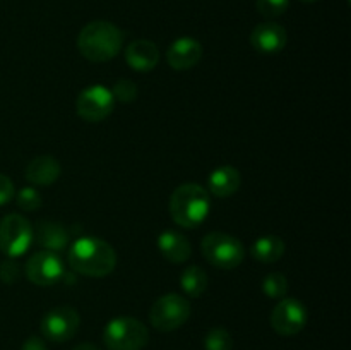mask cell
Wrapping results in <instances>:
<instances>
[{"label": "cell", "instance_id": "7a4b0ae2", "mask_svg": "<svg viewBox=\"0 0 351 350\" xmlns=\"http://www.w3.org/2000/svg\"><path fill=\"white\" fill-rule=\"evenodd\" d=\"M211 211V196L202 185L182 184L170 196V216L182 229H197Z\"/></svg>", "mask_w": 351, "mask_h": 350}, {"label": "cell", "instance_id": "7c38bea8", "mask_svg": "<svg viewBox=\"0 0 351 350\" xmlns=\"http://www.w3.org/2000/svg\"><path fill=\"white\" fill-rule=\"evenodd\" d=\"M288 34L281 24L278 23H261L250 33V45L256 48L259 54L273 55L283 50L287 47Z\"/></svg>", "mask_w": 351, "mask_h": 350}, {"label": "cell", "instance_id": "7402d4cb", "mask_svg": "<svg viewBox=\"0 0 351 350\" xmlns=\"http://www.w3.org/2000/svg\"><path fill=\"white\" fill-rule=\"evenodd\" d=\"M206 350H232L233 338L228 329L225 328H213L204 338Z\"/></svg>", "mask_w": 351, "mask_h": 350}, {"label": "cell", "instance_id": "9c48e42d", "mask_svg": "<svg viewBox=\"0 0 351 350\" xmlns=\"http://www.w3.org/2000/svg\"><path fill=\"white\" fill-rule=\"evenodd\" d=\"M81 316L71 305H58L48 311L41 319V333L47 340L55 343L69 342L77 333Z\"/></svg>", "mask_w": 351, "mask_h": 350}, {"label": "cell", "instance_id": "9a60e30c", "mask_svg": "<svg viewBox=\"0 0 351 350\" xmlns=\"http://www.w3.org/2000/svg\"><path fill=\"white\" fill-rule=\"evenodd\" d=\"M125 62L137 72H149L160 62L158 47L149 40H136L127 47Z\"/></svg>", "mask_w": 351, "mask_h": 350}, {"label": "cell", "instance_id": "4fadbf2b", "mask_svg": "<svg viewBox=\"0 0 351 350\" xmlns=\"http://www.w3.org/2000/svg\"><path fill=\"white\" fill-rule=\"evenodd\" d=\"M202 58V45L195 38L182 36L168 47V65L175 71H189Z\"/></svg>", "mask_w": 351, "mask_h": 350}, {"label": "cell", "instance_id": "f1b7e54d", "mask_svg": "<svg viewBox=\"0 0 351 350\" xmlns=\"http://www.w3.org/2000/svg\"><path fill=\"white\" fill-rule=\"evenodd\" d=\"M302 2H307V3H314V2H319V0H302Z\"/></svg>", "mask_w": 351, "mask_h": 350}, {"label": "cell", "instance_id": "603a6c76", "mask_svg": "<svg viewBox=\"0 0 351 350\" xmlns=\"http://www.w3.org/2000/svg\"><path fill=\"white\" fill-rule=\"evenodd\" d=\"M17 206L24 211H36L43 205V198H41L40 191H36L34 187H23L16 194Z\"/></svg>", "mask_w": 351, "mask_h": 350}, {"label": "cell", "instance_id": "cb8c5ba5", "mask_svg": "<svg viewBox=\"0 0 351 350\" xmlns=\"http://www.w3.org/2000/svg\"><path fill=\"white\" fill-rule=\"evenodd\" d=\"M112 95L115 98V102L119 100L120 103H132L134 100L139 95V89H137V84L130 79H119V81L113 84Z\"/></svg>", "mask_w": 351, "mask_h": 350}, {"label": "cell", "instance_id": "e0dca14e", "mask_svg": "<svg viewBox=\"0 0 351 350\" xmlns=\"http://www.w3.org/2000/svg\"><path fill=\"white\" fill-rule=\"evenodd\" d=\"M62 174V165L57 158L50 154H41L33 158L26 167L27 182L34 185H51L58 180Z\"/></svg>", "mask_w": 351, "mask_h": 350}, {"label": "cell", "instance_id": "d4e9b609", "mask_svg": "<svg viewBox=\"0 0 351 350\" xmlns=\"http://www.w3.org/2000/svg\"><path fill=\"white\" fill-rule=\"evenodd\" d=\"M256 7L261 16L273 19V17H280L281 14L287 12V9L290 7V0H256Z\"/></svg>", "mask_w": 351, "mask_h": 350}, {"label": "cell", "instance_id": "ac0fdd59", "mask_svg": "<svg viewBox=\"0 0 351 350\" xmlns=\"http://www.w3.org/2000/svg\"><path fill=\"white\" fill-rule=\"evenodd\" d=\"M34 230V240L40 247L45 250H51V253H58V250L65 249L69 244V233L64 225L57 222H38Z\"/></svg>", "mask_w": 351, "mask_h": 350}, {"label": "cell", "instance_id": "d6986e66", "mask_svg": "<svg viewBox=\"0 0 351 350\" xmlns=\"http://www.w3.org/2000/svg\"><path fill=\"white\" fill-rule=\"evenodd\" d=\"M285 240L276 235H263L252 244L250 247V254L254 259L261 261V263H278L281 257L285 256Z\"/></svg>", "mask_w": 351, "mask_h": 350}, {"label": "cell", "instance_id": "8992f818", "mask_svg": "<svg viewBox=\"0 0 351 350\" xmlns=\"http://www.w3.org/2000/svg\"><path fill=\"white\" fill-rule=\"evenodd\" d=\"M191 302L178 294L161 295L154 301L149 311V321L158 331H173L191 318Z\"/></svg>", "mask_w": 351, "mask_h": 350}, {"label": "cell", "instance_id": "83f0119b", "mask_svg": "<svg viewBox=\"0 0 351 350\" xmlns=\"http://www.w3.org/2000/svg\"><path fill=\"white\" fill-rule=\"evenodd\" d=\"M74 350H101L95 343H79L77 347H74Z\"/></svg>", "mask_w": 351, "mask_h": 350}, {"label": "cell", "instance_id": "5bb4252c", "mask_svg": "<svg viewBox=\"0 0 351 350\" xmlns=\"http://www.w3.org/2000/svg\"><path fill=\"white\" fill-rule=\"evenodd\" d=\"M158 249L167 261L173 264H182L192 256L191 240L178 230H163L158 235Z\"/></svg>", "mask_w": 351, "mask_h": 350}, {"label": "cell", "instance_id": "484cf974", "mask_svg": "<svg viewBox=\"0 0 351 350\" xmlns=\"http://www.w3.org/2000/svg\"><path fill=\"white\" fill-rule=\"evenodd\" d=\"M14 196H16V191H14L12 180L7 175L0 174V206L7 205Z\"/></svg>", "mask_w": 351, "mask_h": 350}, {"label": "cell", "instance_id": "6da1fadb", "mask_svg": "<svg viewBox=\"0 0 351 350\" xmlns=\"http://www.w3.org/2000/svg\"><path fill=\"white\" fill-rule=\"evenodd\" d=\"M69 264L75 273L89 278L108 277L117 266V253L106 240L98 237H81L71 246Z\"/></svg>", "mask_w": 351, "mask_h": 350}, {"label": "cell", "instance_id": "277c9868", "mask_svg": "<svg viewBox=\"0 0 351 350\" xmlns=\"http://www.w3.org/2000/svg\"><path fill=\"white\" fill-rule=\"evenodd\" d=\"M149 340L146 325L136 318H115L103 329V342L108 350H143Z\"/></svg>", "mask_w": 351, "mask_h": 350}, {"label": "cell", "instance_id": "2e32d148", "mask_svg": "<svg viewBox=\"0 0 351 350\" xmlns=\"http://www.w3.org/2000/svg\"><path fill=\"white\" fill-rule=\"evenodd\" d=\"M242 185V174L232 165L215 168L208 178V189L216 198H230Z\"/></svg>", "mask_w": 351, "mask_h": 350}, {"label": "cell", "instance_id": "3957f363", "mask_svg": "<svg viewBox=\"0 0 351 350\" xmlns=\"http://www.w3.org/2000/svg\"><path fill=\"white\" fill-rule=\"evenodd\" d=\"M123 45V33L108 21L86 24L77 36V48L89 62H108L119 55Z\"/></svg>", "mask_w": 351, "mask_h": 350}, {"label": "cell", "instance_id": "52a82bcc", "mask_svg": "<svg viewBox=\"0 0 351 350\" xmlns=\"http://www.w3.org/2000/svg\"><path fill=\"white\" fill-rule=\"evenodd\" d=\"M34 240L33 225L24 216L10 213L0 222V250L7 257H19L29 250Z\"/></svg>", "mask_w": 351, "mask_h": 350}, {"label": "cell", "instance_id": "44dd1931", "mask_svg": "<svg viewBox=\"0 0 351 350\" xmlns=\"http://www.w3.org/2000/svg\"><path fill=\"white\" fill-rule=\"evenodd\" d=\"M263 292L269 299H283L288 292V280L281 273H269L264 277Z\"/></svg>", "mask_w": 351, "mask_h": 350}, {"label": "cell", "instance_id": "ba28073f", "mask_svg": "<svg viewBox=\"0 0 351 350\" xmlns=\"http://www.w3.org/2000/svg\"><path fill=\"white\" fill-rule=\"evenodd\" d=\"M113 108H115V98L112 89L101 84L82 89L75 100V112L86 122H101L112 115Z\"/></svg>", "mask_w": 351, "mask_h": 350}, {"label": "cell", "instance_id": "8fae6325", "mask_svg": "<svg viewBox=\"0 0 351 350\" xmlns=\"http://www.w3.org/2000/svg\"><path fill=\"white\" fill-rule=\"evenodd\" d=\"M307 309L298 299L283 297L271 312V326L281 336H293L307 325Z\"/></svg>", "mask_w": 351, "mask_h": 350}, {"label": "cell", "instance_id": "30bf717a", "mask_svg": "<svg viewBox=\"0 0 351 350\" xmlns=\"http://www.w3.org/2000/svg\"><path fill=\"white\" fill-rule=\"evenodd\" d=\"M26 277L38 287H50L60 281L65 275V264L57 253L40 250L34 253L26 263Z\"/></svg>", "mask_w": 351, "mask_h": 350}, {"label": "cell", "instance_id": "4316f807", "mask_svg": "<svg viewBox=\"0 0 351 350\" xmlns=\"http://www.w3.org/2000/svg\"><path fill=\"white\" fill-rule=\"evenodd\" d=\"M21 350H48V349L43 338H40V336H29V338L23 343V349Z\"/></svg>", "mask_w": 351, "mask_h": 350}, {"label": "cell", "instance_id": "5b68a950", "mask_svg": "<svg viewBox=\"0 0 351 350\" xmlns=\"http://www.w3.org/2000/svg\"><path fill=\"white\" fill-rule=\"evenodd\" d=\"M202 256L218 270H233L245 257V249L237 237L225 232H211L201 242Z\"/></svg>", "mask_w": 351, "mask_h": 350}, {"label": "cell", "instance_id": "ffe728a7", "mask_svg": "<svg viewBox=\"0 0 351 350\" xmlns=\"http://www.w3.org/2000/svg\"><path fill=\"white\" fill-rule=\"evenodd\" d=\"M208 275L201 266H189L180 275V287L189 297H201L208 290Z\"/></svg>", "mask_w": 351, "mask_h": 350}]
</instances>
